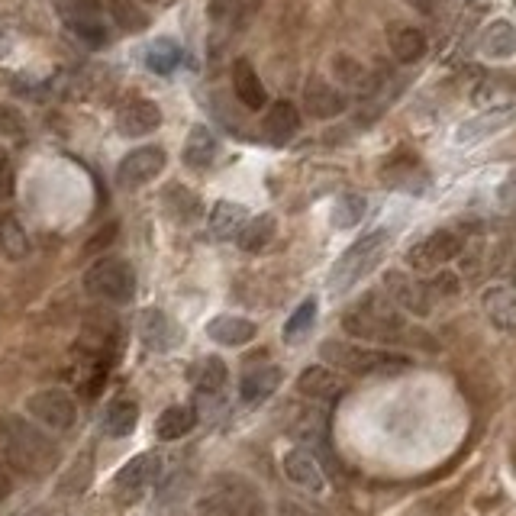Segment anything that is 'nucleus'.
I'll return each instance as SVG.
<instances>
[{"label": "nucleus", "mask_w": 516, "mask_h": 516, "mask_svg": "<svg viewBox=\"0 0 516 516\" xmlns=\"http://www.w3.org/2000/svg\"><path fill=\"white\" fill-rule=\"evenodd\" d=\"M0 455L20 475L46 478L62 462L59 446L42 433L39 423H30L17 413H0Z\"/></svg>", "instance_id": "f257e3e1"}, {"label": "nucleus", "mask_w": 516, "mask_h": 516, "mask_svg": "<svg viewBox=\"0 0 516 516\" xmlns=\"http://www.w3.org/2000/svg\"><path fill=\"white\" fill-rule=\"evenodd\" d=\"M342 326H346L349 336L371 339V342H397L404 336V317H400V310L381 294H368L365 300H358L346 317H342Z\"/></svg>", "instance_id": "f03ea898"}, {"label": "nucleus", "mask_w": 516, "mask_h": 516, "mask_svg": "<svg viewBox=\"0 0 516 516\" xmlns=\"http://www.w3.org/2000/svg\"><path fill=\"white\" fill-rule=\"evenodd\" d=\"M200 516H268V507L246 478L223 475L200 494Z\"/></svg>", "instance_id": "7ed1b4c3"}, {"label": "nucleus", "mask_w": 516, "mask_h": 516, "mask_svg": "<svg viewBox=\"0 0 516 516\" xmlns=\"http://www.w3.org/2000/svg\"><path fill=\"white\" fill-rule=\"evenodd\" d=\"M387 249V233L384 229H375V233L362 236L358 242L339 255V262L329 271V291L333 294H346L349 288H355L371 268L381 262V255Z\"/></svg>", "instance_id": "20e7f679"}, {"label": "nucleus", "mask_w": 516, "mask_h": 516, "mask_svg": "<svg viewBox=\"0 0 516 516\" xmlns=\"http://www.w3.org/2000/svg\"><path fill=\"white\" fill-rule=\"evenodd\" d=\"M84 291L107 304H129L136 297V271L126 258H100L84 271Z\"/></svg>", "instance_id": "39448f33"}, {"label": "nucleus", "mask_w": 516, "mask_h": 516, "mask_svg": "<svg viewBox=\"0 0 516 516\" xmlns=\"http://www.w3.org/2000/svg\"><path fill=\"white\" fill-rule=\"evenodd\" d=\"M323 358L333 362L342 371H352V375H381L391 378L397 371L410 368V362L397 352H371V349H358L349 346V342H326L323 346Z\"/></svg>", "instance_id": "423d86ee"}, {"label": "nucleus", "mask_w": 516, "mask_h": 516, "mask_svg": "<svg viewBox=\"0 0 516 516\" xmlns=\"http://www.w3.org/2000/svg\"><path fill=\"white\" fill-rule=\"evenodd\" d=\"M26 410H30V417L39 426L55 429V433H68L78 423V400L62 391V387H46V391L30 394Z\"/></svg>", "instance_id": "0eeeda50"}, {"label": "nucleus", "mask_w": 516, "mask_h": 516, "mask_svg": "<svg viewBox=\"0 0 516 516\" xmlns=\"http://www.w3.org/2000/svg\"><path fill=\"white\" fill-rule=\"evenodd\" d=\"M159 471H162L159 452H139L136 458H129V462L120 468L117 481H113V497H117L123 507L136 504V500L146 497L149 487L159 481Z\"/></svg>", "instance_id": "6e6552de"}, {"label": "nucleus", "mask_w": 516, "mask_h": 516, "mask_svg": "<svg viewBox=\"0 0 516 516\" xmlns=\"http://www.w3.org/2000/svg\"><path fill=\"white\" fill-rule=\"evenodd\" d=\"M384 291L397 310H407L413 317H429V310H433V291H429V284L417 281L413 275H404V271H387Z\"/></svg>", "instance_id": "1a4fd4ad"}, {"label": "nucleus", "mask_w": 516, "mask_h": 516, "mask_svg": "<svg viewBox=\"0 0 516 516\" xmlns=\"http://www.w3.org/2000/svg\"><path fill=\"white\" fill-rule=\"evenodd\" d=\"M465 249V242L458 239L452 229H436V233H429L426 239H420L417 246L407 252V265L417 268V271H429V268H439L452 262V258Z\"/></svg>", "instance_id": "9d476101"}, {"label": "nucleus", "mask_w": 516, "mask_h": 516, "mask_svg": "<svg viewBox=\"0 0 516 516\" xmlns=\"http://www.w3.org/2000/svg\"><path fill=\"white\" fill-rule=\"evenodd\" d=\"M165 171V149L159 146H142L133 149L129 155H123V162L117 168V181L120 188H142V184L155 181Z\"/></svg>", "instance_id": "9b49d317"}, {"label": "nucleus", "mask_w": 516, "mask_h": 516, "mask_svg": "<svg viewBox=\"0 0 516 516\" xmlns=\"http://www.w3.org/2000/svg\"><path fill=\"white\" fill-rule=\"evenodd\" d=\"M226 378H229V371H226L223 358H217V355L200 358V362L191 368V384H194L197 404L217 407L220 400L226 397Z\"/></svg>", "instance_id": "f8f14e48"}, {"label": "nucleus", "mask_w": 516, "mask_h": 516, "mask_svg": "<svg viewBox=\"0 0 516 516\" xmlns=\"http://www.w3.org/2000/svg\"><path fill=\"white\" fill-rule=\"evenodd\" d=\"M516 120V107L504 104V107H494V110H484L478 113L475 120H465L462 126L455 129V146H478L487 136L500 133Z\"/></svg>", "instance_id": "ddd939ff"}, {"label": "nucleus", "mask_w": 516, "mask_h": 516, "mask_svg": "<svg viewBox=\"0 0 516 516\" xmlns=\"http://www.w3.org/2000/svg\"><path fill=\"white\" fill-rule=\"evenodd\" d=\"M117 126H120V133L129 136V139L149 136V133H155V129L162 126V110L149 97H133V100H126V104L120 107Z\"/></svg>", "instance_id": "4468645a"}, {"label": "nucleus", "mask_w": 516, "mask_h": 516, "mask_svg": "<svg viewBox=\"0 0 516 516\" xmlns=\"http://www.w3.org/2000/svg\"><path fill=\"white\" fill-rule=\"evenodd\" d=\"M139 339L149 352L162 355L171 346H178L181 333H178L175 320H168L159 307H149V310H142V317H139Z\"/></svg>", "instance_id": "2eb2a0df"}, {"label": "nucleus", "mask_w": 516, "mask_h": 516, "mask_svg": "<svg viewBox=\"0 0 516 516\" xmlns=\"http://www.w3.org/2000/svg\"><path fill=\"white\" fill-rule=\"evenodd\" d=\"M284 475H288V481H294L297 487H304V491L310 494H323L326 491V475L320 462L313 458V452L307 449H291L288 455H284Z\"/></svg>", "instance_id": "dca6fc26"}, {"label": "nucleus", "mask_w": 516, "mask_h": 516, "mask_svg": "<svg viewBox=\"0 0 516 516\" xmlns=\"http://www.w3.org/2000/svg\"><path fill=\"white\" fill-rule=\"evenodd\" d=\"M207 336L217 342V346L226 349H239V346H249V342L258 336V326L246 317H233V313H220L207 323Z\"/></svg>", "instance_id": "f3484780"}, {"label": "nucleus", "mask_w": 516, "mask_h": 516, "mask_svg": "<svg viewBox=\"0 0 516 516\" xmlns=\"http://www.w3.org/2000/svg\"><path fill=\"white\" fill-rule=\"evenodd\" d=\"M304 110L317 120H333L346 110V94L333 88V84H326L323 78H310L304 91Z\"/></svg>", "instance_id": "a211bd4d"}, {"label": "nucleus", "mask_w": 516, "mask_h": 516, "mask_svg": "<svg viewBox=\"0 0 516 516\" xmlns=\"http://www.w3.org/2000/svg\"><path fill=\"white\" fill-rule=\"evenodd\" d=\"M233 91L246 110H265V104H268L265 84H262V78H258V71L249 59L233 62Z\"/></svg>", "instance_id": "6ab92c4d"}, {"label": "nucleus", "mask_w": 516, "mask_h": 516, "mask_svg": "<svg viewBox=\"0 0 516 516\" xmlns=\"http://www.w3.org/2000/svg\"><path fill=\"white\" fill-rule=\"evenodd\" d=\"M281 381H284V371L278 365L252 368V371H246V378H242V384H239V397L246 400L249 407H258L278 391Z\"/></svg>", "instance_id": "aec40b11"}, {"label": "nucleus", "mask_w": 516, "mask_h": 516, "mask_svg": "<svg viewBox=\"0 0 516 516\" xmlns=\"http://www.w3.org/2000/svg\"><path fill=\"white\" fill-rule=\"evenodd\" d=\"M387 46H391L397 62L413 65L426 55V36L410 23H391L387 26Z\"/></svg>", "instance_id": "412c9836"}, {"label": "nucleus", "mask_w": 516, "mask_h": 516, "mask_svg": "<svg viewBox=\"0 0 516 516\" xmlns=\"http://www.w3.org/2000/svg\"><path fill=\"white\" fill-rule=\"evenodd\" d=\"M481 304H484L487 320H491L500 333H516V291L497 284V288L484 291Z\"/></svg>", "instance_id": "4be33fe9"}, {"label": "nucleus", "mask_w": 516, "mask_h": 516, "mask_svg": "<svg viewBox=\"0 0 516 516\" xmlns=\"http://www.w3.org/2000/svg\"><path fill=\"white\" fill-rule=\"evenodd\" d=\"M181 155H184V165L191 171H207L213 165V159H217V136H213V129L204 123L191 126Z\"/></svg>", "instance_id": "5701e85b"}, {"label": "nucleus", "mask_w": 516, "mask_h": 516, "mask_svg": "<svg viewBox=\"0 0 516 516\" xmlns=\"http://www.w3.org/2000/svg\"><path fill=\"white\" fill-rule=\"evenodd\" d=\"M381 178H384V184H391L394 191H410V194H423L426 184H429L420 162L417 159H400V155L381 168Z\"/></svg>", "instance_id": "b1692460"}, {"label": "nucleus", "mask_w": 516, "mask_h": 516, "mask_svg": "<svg viewBox=\"0 0 516 516\" xmlns=\"http://www.w3.org/2000/svg\"><path fill=\"white\" fill-rule=\"evenodd\" d=\"M297 391L310 400H336L342 394V381H339L336 371H329L326 365H310V368L300 371Z\"/></svg>", "instance_id": "393cba45"}, {"label": "nucleus", "mask_w": 516, "mask_h": 516, "mask_svg": "<svg viewBox=\"0 0 516 516\" xmlns=\"http://www.w3.org/2000/svg\"><path fill=\"white\" fill-rule=\"evenodd\" d=\"M207 223L217 239H236L242 233V226L249 223V210L242 204H233V200H220V204H213Z\"/></svg>", "instance_id": "a878e982"}, {"label": "nucleus", "mask_w": 516, "mask_h": 516, "mask_svg": "<svg viewBox=\"0 0 516 516\" xmlns=\"http://www.w3.org/2000/svg\"><path fill=\"white\" fill-rule=\"evenodd\" d=\"M262 129H265L268 139L288 142L297 133V129H300V110L291 104V100H278V104H271V110L265 113Z\"/></svg>", "instance_id": "bb28decb"}, {"label": "nucleus", "mask_w": 516, "mask_h": 516, "mask_svg": "<svg viewBox=\"0 0 516 516\" xmlns=\"http://www.w3.org/2000/svg\"><path fill=\"white\" fill-rule=\"evenodd\" d=\"M162 207L175 223H194L200 217V197L184 184H168L162 191Z\"/></svg>", "instance_id": "cd10ccee"}, {"label": "nucleus", "mask_w": 516, "mask_h": 516, "mask_svg": "<svg viewBox=\"0 0 516 516\" xmlns=\"http://www.w3.org/2000/svg\"><path fill=\"white\" fill-rule=\"evenodd\" d=\"M197 423V413L194 407H184V404H175L159 413V420H155V436L162 442H175V439H184L194 429Z\"/></svg>", "instance_id": "c85d7f7f"}, {"label": "nucleus", "mask_w": 516, "mask_h": 516, "mask_svg": "<svg viewBox=\"0 0 516 516\" xmlns=\"http://www.w3.org/2000/svg\"><path fill=\"white\" fill-rule=\"evenodd\" d=\"M481 52L487 59H513L516 55V26L510 20H494L481 36Z\"/></svg>", "instance_id": "c756f323"}, {"label": "nucleus", "mask_w": 516, "mask_h": 516, "mask_svg": "<svg viewBox=\"0 0 516 516\" xmlns=\"http://www.w3.org/2000/svg\"><path fill=\"white\" fill-rule=\"evenodd\" d=\"M278 233V220L275 213H258V217H249V223L242 226V233L236 236L242 252H262L268 249V242Z\"/></svg>", "instance_id": "7c9ffc66"}, {"label": "nucleus", "mask_w": 516, "mask_h": 516, "mask_svg": "<svg viewBox=\"0 0 516 516\" xmlns=\"http://www.w3.org/2000/svg\"><path fill=\"white\" fill-rule=\"evenodd\" d=\"M136 426H139V407L133 404V400H129V397L113 400L110 410H107V417H104L107 436L110 439H126V436L136 433Z\"/></svg>", "instance_id": "2f4dec72"}, {"label": "nucleus", "mask_w": 516, "mask_h": 516, "mask_svg": "<svg viewBox=\"0 0 516 516\" xmlns=\"http://www.w3.org/2000/svg\"><path fill=\"white\" fill-rule=\"evenodd\" d=\"M107 10L120 33H142L149 26V13L139 0H107Z\"/></svg>", "instance_id": "473e14b6"}, {"label": "nucleus", "mask_w": 516, "mask_h": 516, "mask_svg": "<svg viewBox=\"0 0 516 516\" xmlns=\"http://www.w3.org/2000/svg\"><path fill=\"white\" fill-rule=\"evenodd\" d=\"M184 59V52L175 39H155L146 49V65L155 71V75H171Z\"/></svg>", "instance_id": "72a5a7b5"}, {"label": "nucleus", "mask_w": 516, "mask_h": 516, "mask_svg": "<svg viewBox=\"0 0 516 516\" xmlns=\"http://www.w3.org/2000/svg\"><path fill=\"white\" fill-rule=\"evenodd\" d=\"M313 323H317V300L307 297L304 304H300L294 313H291V320L284 323V342H300V339H307L310 336V329Z\"/></svg>", "instance_id": "f704fd0d"}, {"label": "nucleus", "mask_w": 516, "mask_h": 516, "mask_svg": "<svg viewBox=\"0 0 516 516\" xmlns=\"http://www.w3.org/2000/svg\"><path fill=\"white\" fill-rule=\"evenodd\" d=\"M333 75H336L339 84H349V88H355V91H368L365 65L358 59H352V55H346V52L333 55Z\"/></svg>", "instance_id": "c9c22d12"}, {"label": "nucleus", "mask_w": 516, "mask_h": 516, "mask_svg": "<svg viewBox=\"0 0 516 516\" xmlns=\"http://www.w3.org/2000/svg\"><path fill=\"white\" fill-rule=\"evenodd\" d=\"M365 197L362 194H342L333 204V226L336 229H352L365 217Z\"/></svg>", "instance_id": "e433bc0d"}, {"label": "nucleus", "mask_w": 516, "mask_h": 516, "mask_svg": "<svg viewBox=\"0 0 516 516\" xmlns=\"http://www.w3.org/2000/svg\"><path fill=\"white\" fill-rule=\"evenodd\" d=\"M0 249H4V255L13 258V262H17V258H26V252H30L26 229L13 217H7L4 223H0Z\"/></svg>", "instance_id": "4c0bfd02"}, {"label": "nucleus", "mask_w": 516, "mask_h": 516, "mask_svg": "<svg viewBox=\"0 0 516 516\" xmlns=\"http://www.w3.org/2000/svg\"><path fill=\"white\" fill-rule=\"evenodd\" d=\"M262 0H213V20L223 23H246L252 13L258 10Z\"/></svg>", "instance_id": "58836bf2"}, {"label": "nucleus", "mask_w": 516, "mask_h": 516, "mask_svg": "<svg viewBox=\"0 0 516 516\" xmlns=\"http://www.w3.org/2000/svg\"><path fill=\"white\" fill-rule=\"evenodd\" d=\"M71 36H75L81 46L88 49H104L107 46V26L100 20H81V23H68Z\"/></svg>", "instance_id": "ea45409f"}, {"label": "nucleus", "mask_w": 516, "mask_h": 516, "mask_svg": "<svg viewBox=\"0 0 516 516\" xmlns=\"http://www.w3.org/2000/svg\"><path fill=\"white\" fill-rule=\"evenodd\" d=\"M55 7H59L65 23L100 20V0H55Z\"/></svg>", "instance_id": "a19ab883"}, {"label": "nucleus", "mask_w": 516, "mask_h": 516, "mask_svg": "<svg viewBox=\"0 0 516 516\" xmlns=\"http://www.w3.org/2000/svg\"><path fill=\"white\" fill-rule=\"evenodd\" d=\"M17 191V171H13L10 152L0 146V200H10Z\"/></svg>", "instance_id": "79ce46f5"}, {"label": "nucleus", "mask_w": 516, "mask_h": 516, "mask_svg": "<svg viewBox=\"0 0 516 516\" xmlns=\"http://www.w3.org/2000/svg\"><path fill=\"white\" fill-rule=\"evenodd\" d=\"M500 204H504V210H513L516 213V171H510V175L504 178V184H500Z\"/></svg>", "instance_id": "37998d69"}, {"label": "nucleus", "mask_w": 516, "mask_h": 516, "mask_svg": "<svg viewBox=\"0 0 516 516\" xmlns=\"http://www.w3.org/2000/svg\"><path fill=\"white\" fill-rule=\"evenodd\" d=\"M278 516H317V513L307 510V507H300L297 500H281V504H278Z\"/></svg>", "instance_id": "c03bdc74"}, {"label": "nucleus", "mask_w": 516, "mask_h": 516, "mask_svg": "<svg viewBox=\"0 0 516 516\" xmlns=\"http://www.w3.org/2000/svg\"><path fill=\"white\" fill-rule=\"evenodd\" d=\"M10 491H13V481H10V475H7L4 462H0V500H7V497H10Z\"/></svg>", "instance_id": "a18cd8bd"}, {"label": "nucleus", "mask_w": 516, "mask_h": 516, "mask_svg": "<svg viewBox=\"0 0 516 516\" xmlns=\"http://www.w3.org/2000/svg\"><path fill=\"white\" fill-rule=\"evenodd\" d=\"M407 7H413L417 13H423V17H429V13H433V0H404Z\"/></svg>", "instance_id": "49530a36"}, {"label": "nucleus", "mask_w": 516, "mask_h": 516, "mask_svg": "<svg viewBox=\"0 0 516 516\" xmlns=\"http://www.w3.org/2000/svg\"><path fill=\"white\" fill-rule=\"evenodd\" d=\"M0 52H4V33H0Z\"/></svg>", "instance_id": "de8ad7c7"}, {"label": "nucleus", "mask_w": 516, "mask_h": 516, "mask_svg": "<svg viewBox=\"0 0 516 516\" xmlns=\"http://www.w3.org/2000/svg\"><path fill=\"white\" fill-rule=\"evenodd\" d=\"M146 4H155V0H146Z\"/></svg>", "instance_id": "09e8293b"}]
</instances>
